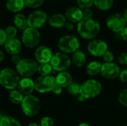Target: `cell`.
<instances>
[{
  "label": "cell",
  "instance_id": "cell-1",
  "mask_svg": "<svg viewBox=\"0 0 127 126\" xmlns=\"http://www.w3.org/2000/svg\"><path fill=\"white\" fill-rule=\"evenodd\" d=\"M77 33L86 39H92L100 33V25L98 22L93 19H82L77 23Z\"/></svg>",
  "mask_w": 127,
  "mask_h": 126
},
{
  "label": "cell",
  "instance_id": "cell-2",
  "mask_svg": "<svg viewBox=\"0 0 127 126\" xmlns=\"http://www.w3.org/2000/svg\"><path fill=\"white\" fill-rule=\"evenodd\" d=\"M20 81L16 71L5 68L0 71V85L8 90H15Z\"/></svg>",
  "mask_w": 127,
  "mask_h": 126
},
{
  "label": "cell",
  "instance_id": "cell-3",
  "mask_svg": "<svg viewBox=\"0 0 127 126\" xmlns=\"http://www.w3.org/2000/svg\"><path fill=\"white\" fill-rule=\"evenodd\" d=\"M21 108L26 116L32 117L37 115L39 112L41 108V102L39 99L34 95H27L24 97V100L21 103Z\"/></svg>",
  "mask_w": 127,
  "mask_h": 126
},
{
  "label": "cell",
  "instance_id": "cell-4",
  "mask_svg": "<svg viewBox=\"0 0 127 126\" xmlns=\"http://www.w3.org/2000/svg\"><path fill=\"white\" fill-rule=\"evenodd\" d=\"M102 91L101 84L95 79H89L81 85L80 94L87 99L97 97Z\"/></svg>",
  "mask_w": 127,
  "mask_h": 126
},
{
  "label": "cell",
  "instance_id": "cell-5",
  "mask_svg": "<svg viewBox=\"0 0 127 126\" xmlns=\"http://www.w3.org/2000/svg\"><path fill=\"white\" fill-rule=\"evenodd\" d=\"M39 65L36 61L32 59H23L16 65V72L19 75L29 78L38 71Z\"/></svg>",
  "mask_w": 127,
  "mask_h": 126
},
{
  "label": "cell",
  "instance_id": "cell-6",
  "mask_svg": "<svg viewBox=\"0 0 127 126\" xmlns=\"http://www.w3.org/2000/svg\"><path fill=\"white\" fill-rule=\"evenodd\" d=\"M80 47L79 39L72 35H66L60 39L58 42L59 49L65 53H71L78 50Z\"/></svg>",
  "mask_w": 127,
  "mask_h": 126
},
{
  "label": "cell",
  "instance_id": "cell-7",
  "mask_svg": "<svg viewBox=\"0 0 127 126\" xmlns=\"http://www.w3.org/2000/svg\"><path fill=\"white\" fill-rule=\"evenodd\" d=\"M50 64L53 70L56 71H65L71 65V61L68 54L63 52L54 53L51 59Z\"/></svg>",
  "mask_w": 127,
  "mask_h": 126
},
{
  "label": "cell",
  "instance_id": "cell-8",
  "mask_svg": "<svg viewBox=\"0 0 127 126\" xmlns=\"http://www.w3.org/2000/svg\"><path fill=\"white\" fill-rule=\"evenodd\" d=\"M40 33L37 29L32 27H28L23 31L22 35V42L28 48L36 47L40 41Z\"/></svg>",
  "mask_w": 127,
  "mask_h": 126
},
{
  "label": "cell",
  "instance_id": "cell-9",
  "mask_svg": "<svg viewBox=\"0 0 127 126\" xmlns=\"http://www.w3.org/2000/svg\"><path fill=\"white\" fill-rule=\"evenodd\" d=\"M56 83L52 76H40L35 81V90L41 94L51 91Z\"/></svg>",
  "mask_w": 127,
  "mask_h": 126
},
{
  "label": "cell",
  "instance_id": "cell-10",
  "mask_svg": "<svg viewBox=\"0 0 127 126\" xmlns=\"http://www.w3.org/2000/svg\"><path fill=\"white\" fill-rule=\"evenodd\" d=\"M106 24L107 27L113 32L121 33L126 27L127 22L123 15L113 13L107 18Z\"/></svg>",
  "mask_w": 127,
  "mask_h": 126
},
{
  "label": "cell",
  "instance_id": "cell-11",
  "mask_svg": "<svg viewBox=\"0 0 127 126\" xmlns=\"http://www.w3.org/2000/svg\"><path fill=\"white\" fill-rule=\"evenodd\" d=\"M27 19L29 27L38 29L45 24L48 19V16L44 11L35 10L32 12Z\"/></svg>",
  "mask_w": 127,
  "mask_h": 126
},
{
  "label": "cell",
  "instance_id": "cell-12",
  "mask_svg": "<svg viewBox=\"0 0 127 126\" xmlns=\"http://www.w3.org/2000/svg\"><path fill=\"white\" fill-rule=\"evenodd\" d=\"M87 48L91 55L96 57H100L108 50V45L103 40L94 39L89 43Z\"/></svg>",
  "mask_w": 127,
  "mask_h": 126
},
{
  "label": "cell",
  "instance_id": "cell-13",
  "mask_svg": "<svg viewBox=\"0 0 127 126\" xmlns=\"http://www.w3.org/2000/svg\"><path fill=\"white\" fill-rule=\"evenodd\" d=\"M120 67L114 62H105L102 64L100 74L107 79H115L119 76Z\"/></svg>",
  "mask_w": 127,
  "mask_h": 126
},
{
  "label": "cell",
  "instance_id": "cell-14",
  "mask_svg": "<svg viewBox=\"0 0 127 126\" xmlns=\"http://www.w3.org/2000/svg\"><path fill=\"white\" fill-rule=\"evenodd\" d=\"M52 50L47 46H40L37 48L34 52V56L37 62L42 63H50L51 59L53 56Z\"/></svg>",
  "mask_w": 127,
  "mask_h": 126
},
{
  "label": "cell",
  "instance_id": "cell-15",
  "mask_svg": "<svg viewBox=\"0 0 127 126\" xmlns=\"http://www.w3.org/2000/svg\"><path fill=\"white\" fill-rule=\"evenodd\" d=\"M17 88L23 95H30L35 90V82L31 78H23L20 79Z\"/></svg>",
  "mask_w": 127,
  "mask_h": 126
},
{
  "label": "cell",
  "instance_id": "cell-16",
  "mask_svg": "<svg viewBox=\"0 0 127 126\" xmlns=\"http://www.w3.org/2000/svg\"><path fill=\"white\" fill-rule=\"evenodd\" d=\"M65 16L72 23L80 22L83 19V10L77 7H71L66 10Z\"/></svg>",
  "mask_w": 127,
  "mask_h": 126
},
{
  "label": "cell",
  "instance_id": "cell-17",
  "mask_svg": "<svg viewBox=\"0 0 127 126\" xmlns=\"http://www.w3.org/2000/svg\"><path fill=\"white\" fill-rule=\"evenodd\" d=\"M4 48L6 51L11 55H17L22 50V43L16 39H9L4 44Z\"/></svg>",
  "mask_w": 127,
  "mask_h": 126
},
{
  "label": "cell",
  "instance_id": "cell-18",
  "mask_svg": "<svg viewBox=\"0 0 127 126\" xmlns=\"http://www.w3.org/2000/svg\"><path fill=\"white\" fill-rule=\"evenodd\" d=\"M55 81L56 83L61 86L63 88H67L73 82V77L69 72L63 71L57 74L55 78Z\"/></svg>",
  "mask_w": 127,
  "mask_h": 126
},
{
  "label": "cell",
  "instance_id": "cell-19",
  "mask_svg": "<svg viewBox=\"0 0 127 126\" xmlns=\"http://www.w3.org/2000/svg\"><path fill=\"white\" fill-rule=\"evenodd\" d=\"M66 20L67 19L65 15H63L61 13H55L48 19V23L53 27L60 28L65 26L67 22Z\"/></svg>",
  "mask_w": 127,
  "mask_h": 126
},
{
  "label": "cell",
  "instance_id": "cell-20",
  "mask_svg": "<svg viewBox=\"0 0 127 126\" xmlns=\"http://www.w3.org/2000/svg\"><path fill=\"white\" fill-rule=\"evenodd\" d=\"M72 62L74 65L77 68H81L84 66L86 62V56L85 53L80 49L75 51L72 56Z\"/></svg>",
  "mask_w": 127,
  "mask_h": 126
},
{
  "label": "cell",
  "instance_id": "cell-21",
  "mask_svg": "<svg viewBox=\"0 0 127 126\" xmlns=\"http://www.w3.org/2000/svg\"><path fill=\"white\" fill-rule=\"evenodd\" d=\"M25 5L24 0H7L6 1L7 8L8 10L13 13L19 12L23 9Z\"/></svg>",
  "mask_w": 127,
  "mask_h": 126
},
{
  "label": "cell",
  "instance_id": "cell-22",
  "mask_svg": "<svg viewBox=\"0 0 127 126\" xmlns=\"http://www.w3.org/2000/svg\"><path fill=\"white\" fill-rule=\"evenodd\" d=\"M13 22H14L15 27L19 30H25V29L28 27V19L23 14H21V13L16 14L13 18Z\"/></svg>",
  "mask_w": 127,
  "mask_h": 126
},
{
  "label": "cell",
  "instance_id": "cell-23",
  "mask_svg": "<svg viewBox=\"0 0 127 126\" xmlns=\"http://www.w3.org/2000/svg\"><path fill=\"white\" fill-rule=\"evenodd\" d=\"M102 64L97 61H92L86 66V73L89 76H96L100 73Z\"/></svg>",
  "mask_w": 127,
  "mask_h": 126
},
{
  "label": "cell",
  "instance_id": "cell-24",
  "mask_svg": "<svg viewBox=\"0 0 127 126\" xmlns=\"http://www.w3.org/2000/svg\"><path fill=\"white\" fill-rule=\"evenodd\" d=\"M114 0H94V5L103 11H106L112 8Z\"/></svg>",
  "mask_w": 127,
  "mask_h": 126
},
{
  "label": "cell",
  "instance_id": "cell-25",
  "mask_svg": "<svg viewBox=\"0 0 127 126\" xmlns=\"http://www.w3.org/2000/svg\"><path fill=\"white\" fill-rule=\"evenodd\" d=\"M24 96L23 94L19 91V90H12L10 94H9V100L10 102L13 104H20L24 100Z\"/></svg>",
  "mask_w": 127,
  "mask_h": 126
},
{
  "label": "cell",
  "instance_id": "cell-26",
  "mask_svg": "<svg viewBox=\"0 0 127 126\" xmlns=\"http://www.w3.org/2000/svg\"><path fill=\"white\" fill-rule=\"evenodd\" d=\"M0 126H21L20 123L10 116H2L0 120Z\"/></svg>",
  "mask_w": 127,
  "mask_h": 126
},
{
  "label": "cell",
  "instance_id": "cell-27",
  "mask_svg": "<svg viewBox=\"0 0 127 126\" xmlns=\"http://www.w3.org/2000/svg\"><path fill=\"white\" fill-rule=\"evenodd\" d=\"M80 88H81V85H80V83H78L77 82L73 81L66 88V91L71 95L77 96L80 93Z\"/></svg>",
  "mask_w": 127,
  "mask_h": 126
},
{
  "label": "cell",
  "instance_id": "cell-28",
  "mask_svg": "<svg viewBox=\"0 0 127 126\" xmlns=\"http://www.w3.org/2000/svg\"><path fill=\"white\" fill-rule=\"evenodd\" d=\"M52 71L53 68L50 63H42L38 67V72L41 76H49Z\"/></svg>",
  "mask_w": 127,
  "mask_h": 126
},
{
  "label": "cell",
  "instance_id": "cell-29",
  "mask_svg": "<svg viewBox=\"0 0 127 126\" xmlns=\"http://www.w3.org/2000/svg\"><path fill=\"white\" fill-rule=\"evenodd\" d=\"M77 4L82 10L88 9L94 5V0H77Z\"/></svg>",
  "mask_w": 127,
  "mask_h": 126
},
{
  "label": "cell",
  "instance_id": "cell-30",
  "mask_svg": "<svg viewBox=\"0 0 127 126\" xmlns=\"http://www.w3.org/2000/svg\"><path fill=\"white\" fill-rule=\"evenodd\" d=\"M4 32H5V34L7 36V39L16 38V36L17 35V29L14 26H8V27H7L6 29L4 30Z\"/></svg>",
  "mask_w": 127,
  "mask_h": 126
},
{
  "label": "cell",
  "instance_id": "cell-31",
  "mask_svg": "<svg viewBox=\"0 0 127 126\" xmlns=\"http://www.w3.org/2000/svg\"><path fill=\"white\" fill-rule=\"evenodd\" d=\"M45 0H24L25 4L31 8H36L42 5Z\"/></svg>",
  "mask_w": 127,
  "mask_h": 126
},
{
  "label": "cell",
  "instance_id": "cell-32",
  "mask_svg": "<svg viewBox=\"0 0 127 126\" xmlns=\"http://www.w3.org/2000/svg\"><path fill=\"white\" fill-rule=\"evenodd\" d=\"M118 100L121 105L127 107V89L122 91L120 93L118 96Z\"/></svg>",
  "mask_w": 127,
  "mask_h": 126
},
{
  "label": "cell",
  "instance_id": "cell-33",
  "mask_svg": "<svg viewBox=\"0 0 127 126\" xmlns=\"http://www.w3.org/2000/svg\"><path fill=\"white\" fill-rule=\"evenodd\" d=\"M54 122L50 117H44L40 121V126H54Z\"/></svg>",
  "mask_w": 127,
  "mask_h": 126
},
{
  "label": "cell",
  "instance_id": "cell-34",
  "mask_svg": "<svg viewBox=\"0 0 127 126\" xmlns=\"http://www.w3.org/2000/svg\"><path fill=\"white\" fill-rule=\"evenodd\" d=\"M102 57L105 62H113V60L115 59V56L113 53L109 50H107Z\"/></svg>",
  "mask_w": 127,
  "mask_h": 126
},
{
  "label": "cell",
  "instance_id": "cell-35",
  "mask_svg": "<svg viewBox=\"0 0 127 126\" xmlns=\"http://www.w3.org/2000/svg\"><path fill=\"white\" fill-rule=\"evenodd\" d=\"M118 62L124 66H127V52H124L120 54L118 56Z\"/></svg>",
  "mask_w": 127,
  "mask_h": 126
},
{
  "label": "cell",
  "instance_id": "cell-36",
  "mask_svg": "<svg viewBox=\"0 0 127 126\" xmlns=\"http://www.w3.org/2000/svg\"><path fill=\"white\" fill-rule=\"evenodd\" d=\"M93 12L90 8L83 10V19H92Z\"/></svg>",
  "mask_w": 127,
  "mask_h": 126
},
{
  "label": "cell",
  "instance_id": "cell-37",
  "mask_svg": "<svg viewBox=\"0 0 127 126\" xmlns=\"http://www.w3.org/2000/svg\"><path fill=\"white\" fill-rule=\"evenodd\" d=\"M7 40V36L5 34L4 30L0 28V46L4 45Z\"/></svg>",
  "mask_w": 127,
  "mask_h": 126
},
{
  "label": "cell",
  "instance_id": "cell-38",
  "mask_svg": "<svg viewBox=\"0 0 127 126\" xmlns=\"http://www.w3.org/2000/svg\"><path fill=\"white\" fill-rule=\"evenodd\" d=\"M118 78L122 82H127V69L121 71Z\"/></svg>",
  "mask_w": 127,
  "mask_h": 126
},
{
  "label": "cell",
  "instance_id": "cell-39",
  "mask_svg": "<svg viewBox=\"0 0 127 126\" xmlns=\"http://www.w3.org/2000/svg\"><path fill=\"white\" fill-rule=\"evenodd\" d=\"M54 94H60L63 91V88L61 86H60L59 85H57V83H55L52 91H51Z\"/></svg>",
  "mask_w": 127,
  "mask_h": 126
},
{
  "label": "cell",
  "instance_id": "cell-40",
  "mask_svg": "<svg viewBox=\"0 0 127 126\" xmlns=\"http://www.w3.org/2000/svg\"><path fill=\"white\" fill-rule=\"evenodd\" d=\"M21 60H22V59H21V57L18 54L17 55H12V56H11V61L16 65H18L21 62Z\"/></svg>",
  "mask_w": 127,
  "mask_h": 126
},
{
  "label": "cell",
  "instance_id": "cell-41",
  "mask_svg": "<svg viewBox=\"0 0 127 126\" xmlns=\"http://www.w3.org/2000/svg\"><path fill=\"white\" fill-rule=\"evenodd\" d=\"M121 38L127 42V27H126L121 32Z\"/></svg>",
  "mask_w": 127,
  "mask_h": 126
},
{
  "label": "cell",
  "instance_id": "cell-42",
  "mask_svg": "<svg viewBox=\"0 0 127 126\" xmlns=\"http://www.w3.org/2000/svg\"><path fill=\"white\" fill-rule=\"evenodd\" d=\"M64 27H65V29H67L68 30H72L74 29V25L71 22H66V23H65Z\"/></svg>",
  "mask_w": 127,
  "mask_h": 126
},
{
  "label": "cell",
  "instance_id": "cell-43",
  "mask_svg": "<svg viewBox=\"0 0 127 126\" xmlns=\"http://www.w3.org/2000/svg\"><path fill=\"white\" fill-rule=\"evenodd\" d=\"M78 100H79L80 102H83L86 101V99L85 97H83V96H81L80 94H79V95H78Z\"/></svg>",
  "mask_w": 127,
  "mask_h": 126
},
{
  "label": "cell",
  "instance_id": "cell-44",
  "mask_svg": "<svg viewBox=\"0 0 127 126\" xmlns=\"http://www.w3.org/2000/svg\"><path fill=\"white\" fill-rule=\"evenodd\" d=\"M4 53L0 50V62H2V61L4 60Z\"/></svg>",
  "mask_w": 127,
  "mask_h": 126
},
{
  "label": "cell",
  "instance_id": "cell-45",
  "mask_svg": "<svg viewBox=\"0 0 127 126\" xmlns=\"http://www.w3.org/2000/svg\"><path fill=\"white\" fill-rule=\"evenodd\" d=\"M124 19H125V21H126V22H127V8L126 9V10L124 11Z\"/></svg>",
  "mask_w": 127,
  "mask_h": 126
},
{
  "label": "cell",
  "instance_id": "cell-46",
  "mask_svg": "<svg viewBox=\"0 0 127 126\" xmlns=\"http://www.w3.org/2000/svg\"><path fill=\"white\" fill-rule=\"evenodd\" d=\"M28 126H40L39 125H38L37 123H31V124H29Z\"/></svg>",
  "mask_w": 127,
  "mask_h": 126
},
{
  "label": "cell",
  "instance_id": "cell-47",
  "mask_svg": "<svg viewBox=\"0 0 127 126\" xmlns=\"http://www.w3.org/2000/svg\"><path fill=\"white\" fill-rule=\"evenodd\" d=\"M78 126H91L90 125H89L88 123H80V125H78Z\"/></svg>",
  "mask_w": 127,
  "mask_h": 126
},
{
  "label": "cell",
  "instance_id": "cell-48",
  "mask_svg": "<svg viewBox=\"0 0 127 126\" xmlns=\"http://www.w3.org/2000/svg\"><path fill=\"white\" fill-rule=\"evenodd\" d=\"M1 117H2V116H1V115L0 114V120H1Z\"/></svg>",
  "mask_w": 127,
  "mask_h": 126
},
{
  "label": "cell",
  "instance_id": "cell-49",
  "mask_svg": "<svg viewBox=\"0 0 127 126\" xmlns=\"http://www.w3.org/2000/svg\"></svg>",
  "mask_w": 127,
  "mask_h": 126
}]
</instances>
